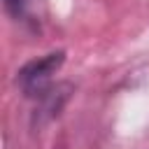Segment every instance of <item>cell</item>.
Returning <instances> with one entry per match:
<instances>
[{
	"label": "cell",
	"mask_w": 149,
	"mask_h": 149,
	"mask_svg": "<svg viewBox=\"0 0 149 149\" xmlns=\"http://www.w3.org/2000/svg\"><path fill=\"white\" fill-rule=\"evenodd\" d=\"M65 63V51L58 49V51H49L44 56H37L33 61H28L23 68H19L16 72V84L21 88V93L28 98V100H37L42 98L56 81H54V74L63 68Z\"/></svg>",
	"instance_id": "obj_1"
},
{
	"label": "cell",
	"mask_w": 149,
	"mask_h": 149,
	"mask_svg": "<svg viewBox=\"0 0 149 149\" xmlns=\"http://www.w3.org/2000/svg\"><path fill=\"white\" fill-rule=\"evenodd\" d=\"M72 91H74L72 84L56 81L42 98L35 100V123H44V121H51L54 116H58L61 109L65 107V102L70 100Z\"/></svg>",
	"instance_id": "obj_2"
},
{
	"label": "cell",
	"mask_w": 149,
	"mask_h": 149,
	"mask_svg": "<svg viewBox=\"0 0 149 149\" xmlns=\"http://www.w3.org/2000/svg\"><path fill=\"white\" fill-rule=\"evenodd\" d=\"M5 2V9L16 19V21H23L28 16V7H30V0H2Z\"/></svg>",
	"instance_id": "obj_3"
}]
</instances>
